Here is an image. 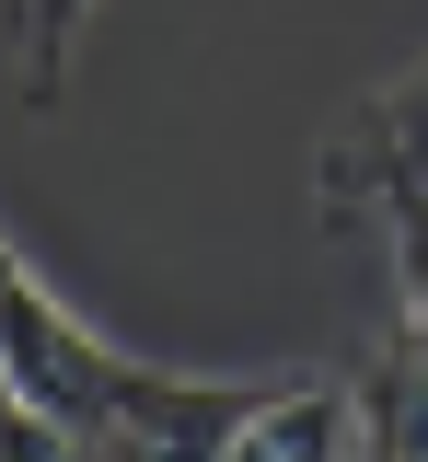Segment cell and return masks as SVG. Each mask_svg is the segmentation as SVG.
Wrapping results in <instances>:
<instances>
[{
	"label": "cell",
	"instance_id": "1",
	"mask_svg": "<svg viewBox=\"0 0 428 462\" xmlns=\"http://www.w3.org/2000/svg\"><path fill=\"white\" fill-rule=\"evenodd\" d=\"M0 370L47 416L59 462H348L359 439V382H209V370H151L116 336H93L59 289L35 278L0 231Z\"/></svg>",
	"mask_w": 428,
	"mask_h": 462
},
{
	"label": "cell",
	"instance_id": "2",
	"mask_svg": "<svg viewBox=\"0 0 428 462\" xmlns=\"http://www.w3.org/2000/svg\"><path fill=\"white\" fill-rule=\"evenodd\" d=\"M382 173H428V58L405 69V81H382V93H359V105L336 116V139H324V173H312L324 220H336L359 185H382Z\"/></svg>",
	"mask_w": 428,
	"mask_h": 462
},
{
	"label": "cell",
	"instance_id": "3",
	"mask_svg": "<svg viewBox=\"0 0 428 462\" xmlns=\"http://www.w3.org/2000/svg\"><path fill=\"white\" fill-rule=\"evenodd\" d=\"M81 23H93V0H12V93L23 105H59L70 93Z\"/></svg>",
	"mask_w": 428,
	"mask_h": 462
},
{
	"label": "cell",
	"instance_id": "4",
	"mask_svg": "<svg viewBox=\"0 0 428 462\" xmlns=\"http://www.w3.org/2000/svg\"><path fill=\"white\" fill-rule=\"evenodd\" d=\"M359 439L428 462V358H417V346H382V358L359 370Z\"/></svg>",
	"mask_w": 428,
	"mask_h": 462
}]
</instances>
